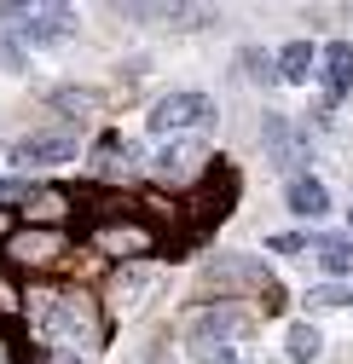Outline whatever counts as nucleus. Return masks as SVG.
<instances>
[{
    "label": "nucleus",
    "instance_id": "1a4fd4ad",
    "mask_svg": "<svg viewBox=\"0 0 353 364\" xmlns=\"http://www.w3.org/2000/svg\"><path fill=\"white\" fill-rule=\"evenodd\" d=\"M58 249H64L58 232H18V237H6V255L18 266H47V260H58Z\"/></svg>",
    "mask_w": 353,
    "mask_h": 364
},
{
    "label": "nucleus",
    "instance_id": "9b49d317",
    "mask_svg": "<svg viewBox=\"0 0 353 364\" xmlns=\"http://www.w3.org/2000/svg\"><path fill=\"white\" fill-rule=\"evenodd\" d=\"M99 249L105 255H145L151 249V232L134 225V220H122V225H105V232H99Z\"/></svg>",
    "mask_w": 353,
    "mask_h": 364
},
{
    "label": "nucleus",
    "instance_id": "dca6fc26",
    "mask_svg": "<svg viewBox=\"0 0 353 364\" xmlns=\"http://www.w3.org/2000/svg\"><path fill=\"white\" fill-rule=\"evenodd\" d=\"M23 47H29V41H23L18 29H0V70L23 75V70H29V53H23Z\"/></svg>",
    "mask_w": 353,
    "mask_h": 364
},
{
    "label": "nucleus",
    "instance_id": "4468645a",
    "mask_svg": "<svg viewBox=\"0 0 353 364\" xmlns=\"http://www.w3.org/2000/svg\"><path fill=\"white\" fill-rule=\"evenodd\" d=\"M93 168H99V173H134V168H139V156L127 151V139H105V145H99V156H93Z\"/></svg>",
    "mask_w": 353,
    "mask_h": 364
},
{
    "label": "nucleus",
    "instance_id": "9d476101",
    "mask_svg": "<svg viewBox=\"0 0 353 364\" xmlns=\"http://www.w3.org/2000/svg\"><path fill=\"white\" fill-rule=\"evenodd\" d=\"M284 203H290V214H325L330 208V191H325V179H313V173H295L290 179V191H284Z\"/></svg>",
    "mask_w": 353,
    "mask_h": 364
},
{
    "label": "nucleus",
    "instance_id": "4be33fe9",
    "mask_svg": "<svg viewBox=\"0 0 353 364\" xmlns=\"http://www.w3.org/2000/svg\"><path fill=\"white\" fill-rule=\"evenodd\" d=\"M41 364H81V358H75V353L64 347V353H47V358H41Z\"/></svg>",
    "mask_w": 353,
    "mask_h": 364
},
{
    "label": "nucleus",
    "instance_id": "f3484780",
    "mask_svg": "<svg viewBox=\"0 0 353 364\" xmlns=\"http://www.w3.org/2000/svg\"><path fill=\"white\" fill-rule=\"evenodd\" d=\"M93 87H53V93H47V105H64L70 116H81V110H93Z\"/></svg>",
    "mask_w": 353,
    "mask_h": 364
},
{
    "label": "nucleus",
    "instance_id": "aec40b11",
    "mask_svg": "<svg viewBox=\"0 0 353 364\" xmlns=\"http://www.w3.org/2000/svg\"><path fill=\"white\" fill-rule=\"evenodd\" d=\"M267 243H273V255H301V249H307L301 232H278V237H267Z\"/></svg>",
    "mask_w": 353,
    "mask_h": 364
},
{
    "label": "nucleus",
    "instance_id": "423d86ee",
    "mask_svg": "<svg viewBox=\"0 0 353 364\" xmlns=\"http://www.w3.org/2000/svg\"><path fill=\"white\" fill-rule=\"evenodd\" d=\"M203 284H214V289H260L273 278H267V266L249 260V255H220V260L203 266Z\"/></svg>",
    "mask_w": 353,
    "mask_h": 364
},
{
    "label": "nucleus",
    "instance_id": "2eb2a0df",
    "mask_svg": "<svg viewBox=\"0 0 353 364\" xmlns=\"http://www.w3.org/2000/svg\"><path fill=\"white\" fill-rule=\"evenodd\" d=\"M313 249H319V266L325 272H353V243L347 237H319Z\"/></svg>",
    "mask_w": 353,
    "mask_h": 364
},
{
    "label": "nucleus",
    "instance_id": "f03ea898",
    "mask_svg": "<svg viewBox=\"0 0 353 364\" xmlns=\"http://www.w3.org/2000/svg\"><path fill=\"white\" fill-rule=\"evenodd\" d=\"M0 23H12L23 41H35V47H53V41L75 35V12L70 6H6Z\"/></svg>",
    "mask_w": 353,
    "mask_h": 364
},
{
    "label": "nucleus",
    "instance_id": "f257e3e1",
    "mask_svg": "<svg viewBox=\"0 0 353 364\" xmlns=\"http://www.w3.org/2000/svg\"><path fill=\"white\" fill-rule=\"evenodd\" d=\"M249 324L255 318L238 306V301H214V306H197L186 318V347L197 358H214V353H232L238 341H249Z\"/></svg>",
    "mask_w": 353,
    "mask_h": 364
},
{
    "label": "nucleus",
    "instance_id": "5701e85b",
    "mask_svg": "<svg viewBox=\"0 0 353 364\" xmlns=\"http://www.w3.org/2000/svg\"><path fill=\"white\" fill-rule=\"evenodd\" d=\"M347 225H353V208H347Z\"/></svg>",
    "mask_w": 353,
    "mask_h": 364
},
{
    "label": "nucleus",
    "instance_id": "6ab92c4d",
    "mask_svg": "<svg viewBox=\"0 0 353 364\" xmlns=\"http://www.w3.org/2000/svg\"><path fill=\"white\" fill-rule=\"evenodd\" d=\"M307 301L313 306H353V289H313Z\"/></svg>",
    "mask_w": 353,
    "mask_h": 364
},
{
    "label": "nucleus",
    "instance_id": "20e7f679",
    "mask_svg": "<svg viewBox=\"0 0 353 364\" xmlns=\"http://www.w3.org/2000/svg\"><path fill=\"white\" fill-rule=\"evenodd\" d=\"M6 162L12 168H64V162H75V139L70 133H29L6 151Z\"/></svg>",
    "mask_w": 353,
    "mask_h": 364
},
{
    "label": "nucleus",
    "instance_id": "a211bd4d",
    "mask_svg": "<svg viewBox=\"0 0 353 364\" xmlns=\"http://www.w3.org/2000/svg\"><path fill=\"white\" fill-rule=\"evenodd\" d=\"M191 156H197V139H180V145H168V151L157 156V168H162V173H180V168H191Z\"/></svg>",
    "mask_w": 353,
    "mask_h": 364
},
{
    "label": "nucleus",
    "instance_id": "39448f33",
    "mask_svg": "<svg viewBox=\"0 0 353 364\" xmlns=\"http://www.w3.org/2000/svg\"><path fill=\"white\" fill-rule=\"evenodd\" d=\"M47 330L53 336H75V341H105V330H99V312L87 306L81 295H64V301H53V312H47Z\"/></svg>",
    "mask_w": 353,
    "mask_h": 364
},
{
    "label": "nucleus",
    "instance_id": "0eeeda50",
    "mask_svg": "<svg viewBox=\"0 0 353 364\" xmlns=\"http://www.w3.org/2000/svg\"><path fill=\"white\" fill-rule=\"evenodd\" d=\"M319 75H325V93L330 99H347L353 93V47H347V41L319 47Z\"/></svg>",
    "mask_w": 353,
    "mask_h": 364
},
{
    "label": "nucleus",
    "instance_id": "412c9836",
    "mask_svg": "<svg viewBox=\"0 0 353 364\" xmlns=\"http://www.w3.org/2000/svg\"><path fill=\"white\" fill-rule=\"evenodd\" d=\"M203 364H249V358H243V353L232 347V353H214V358H203Z\"/></svg>",
    "mask_w": 353,
    "mask_h": 364
},
{
    "label": "nucleus",
    "instance_id": "ddd939ff",
    "mask_svg": "<svg viewBox=\"0 0 353 364\" xmlns=\"http://www.w3.org/2000/svg\"><path fill=\"white\" fill-rule=\"evenodd\" d=\"M319 347H325V336H319L313 324H290V336H284V353H290L295 364H313V358H319Z\"/></svg>",
    "mask_w": 353,
    "mask_h": 364
},
{
    "label": "nucleus",
    "instance_id": "6e6552de",
    "mask_svg": "<svg viewBox=\"0 0 353 364\" xmlns=\"http://www.w3.org/2000/svg\"><path fill=\"white\" fill-rule=\"evenodd\" d=\"M267 156L278 162V168H301L307 162V139H301V127H290L284 116H267Z\"/></svg>",
    "mask_w": 353,
    "mask_h": 364
},
{
    "label": "nucleus",
    "instance_id": "7ed1b4c3",
    "mask_svg": "<svg viewBox=\"0 0 353 364\" xmlns=\"http://www.w3.org/2000/svg\"><path fill=\"white\" fill-rule=\"evenodd\" d=\"M209 122H214V105L203 93H168V99H157L145 110V127L151 133H197Z\"/></svg>",
    "mask_w": 353,
    "mask_h": 364
},
{
    "label": "nucleus",
    "instance_id": "f8f14e48",
    "mask_svg": "<svg viewBox=\"0 0 353 364\" xmlns=\"http://www.w3.org/2000/svg\"><path fill=\"white\" fill-rule=\"evenodd\" d=\"M313 64H319V47L313 41H290V47H278V81H307L313 75Z\"/></svg>",
    "mask_w": 353,
    "mask_h": 364
}]
</instances>
